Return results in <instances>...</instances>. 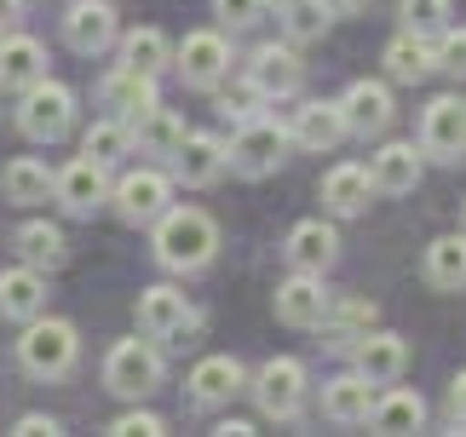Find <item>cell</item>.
Segmentation results:
<instances>
[{
	"label": "cell",
	"instance_id": "60d3db41",
	"mask_svg": "<svg viewBox=\"0 0 466 437\" xmlns=\"http://www.w3.org/2000/svg\"><path fill=\"white\" fill-rule=\"evenodd\" d=\"M12 432H17V437H52V432H58V421H52V414H24Z\"/></svg>",
	"mask_w": 466,
	"mask_h": 437
},
{
	"label": "cell",
	"instance_id": "e0dca14e",
	"mask_svg": "<svg viewBox=\"0 0 466 437\" xmlns=\"http://www.w3.org/2000/svg\"><path fill=\"white\" fill-rule=\"evenodd\" d=\"M346 138V116H339V104L329 98H311V104H299L294 109V121H289V144H299V150H334V144Z\"/></svg>",
	"mask_w": 466,
	"mask_h": 437
},
{
	"label": "cell",
	"instance_id": "ffe728a7",
	"mask_svg": "<svg viewBox=\"0 0 466 437\" xmlns=\"http://www.w3.org/2000/svg\"><path fill=\"white\" fill-rule=\"evenodd\" d=\"M167 161H173V178H178V185L202 190V185H213V178L225 173V144L213 138V133H185V144H178Z\"/></svg>",
	"mask_w": 466,
	"mask_h": 437
},
{
	"label": "cell",
	"instance_id": "9a60e30c",
	"mask_svg": "<svg viewBox=\"0 0 466 437\" xmlns=\"http://www.w3.org/2000/svg\"><path fill=\"white\" fill-rule=\"evenodd\" d=\"M98 104L110 109V116H121V121H138L145 109H156V104H161L156 76H145V69H133V64H121V69H110V76H104Z\"/></svg>",
	"mask_w": 466,
	"mask_h": 437
},
{
	"label": "cell",
	"instance_id": "7a4b0ae2",
	"mask_svg": "<svg viewBox=\"0 0 466 437\" xmlns=\"http://www.w3.org/2000/svg\"><path fill=\"white\" fill-rule=\"evenodd\" d=\"M76 351H81V340H76V328H69L64 317H29L24 322V340H17V362L35 374V380H58L76 369Z\"/></svg>",
	"mask_w": 466,
	"mask_h": 437
},
{
	"label": "cell",
	"instance_id": "2e32d148",
	"mask_svg": "<svg viewBox=\"0 0 466 437\" xmlns=\"http://www.w3.org/2000/svg\"><path fill=\"white\" fill-rule=\"evenodd\" d=\"M299 81H306V64H299L294 46H259L254 64H248V86L259 98H294Z\"/></svg>",
	"mask_w": 466,
	"mask_h": 437
},
{
	"label": "cell",
	"instance_id": "603a6c76",
	"mask_svg": "<svg viewBox=\"0 0 466 437\" xmlns=\"http://www.w3.org/2000/svg\"><path fill=\"white\" fill-rule=\"evenodd\" d=\"M351 357H357V374H369L374 386H391L409 362V345L398 334H386V328H369V334L351 345Z\"/></svg>",
	"mask_w": 466,
	"mask_h": 437
},
{
	"label": "cell",
	"instance_id": "7bdbcfd3",
	"mask_svg": "<svg viewBox=\"0 0 466 437\" xmlns=\"http://www.w3.org/2000/svg\"><path fill=\"white\" fill-rule=\"evenodd\" d=\"M369 6V0H322V12H329V17H351V12H363Z\"/></svg>",
	"mask_w": 466,
	"mask_h": 437
},
{
	"label": "cell",
	"instance_id": "f1b7e54d",
	"mask_svg": "<svg viewBox=\"0 0 466 437\" xmlns=\"http://www.w3.org/2000/svg\"><path fill=\"white\" fill-rule=\"evenodd\" d=\"M12 248H17V259L35 265V270H58L64 253H69V248H64V230L46 225V218H29V225H17Z\"/></svg>",
	"mask_w": 466,
	"mask_h": 437
},
{
	"label": "cell",
	"instance_id": "ba28073f",
	"mask_svg": "<svg viewBox=\"0 0 466 437\" xmlns=\"http://www.w3.org/2000/svg\"><path fill=\"white\" fill-rule=\"evenodd\" d=\"M52 196L64 202V213L93 218L104 202H110V173H104V161L81 156V161H69L64 173H52Z\"/></svg>",
	"mask_w": 466,
	"mask_h": 437
},
{
	"label": "cell",
	"instance_id": "7c38bea8",
	"mask_svg": "<svg viewBox=\"0 0 466 437\" xmlns=\"http://www.w3.org/2000/svg\"><path fill=\"white\" fill-rule=\"evenodd\" d=\"M420 156L461 161L466 156V98H432L420 116Z\"/></svg>",
	"mask_w": 466,
	"mask_h": 437
},
{
	"label": "cell",
	"instance_id": "30bf717a",
	"mask_svg": "<svg viewBox=\"0 0 466 437\" xmlns=\"http://www.w3.org/2000/svg\"><path fill=\"white\" fill-rule=\"evenodd\" d=\"M64 41L81 52V58H98L121 41V24H116V6L110 0H76L64 12Z\"/></svg>",
	"mask_w": 466,
	"mask_h": 437
},
{
	"label": "cell",
	"instance_id": "484cf974",
	"mask_svg": "<svg viewBox=\"0 0 466 437\" xmlns=\"http://www.w3.org/2000/svg\"><path fill=\"white\" fill-rule=\"evenodd\" d=\"M386 76L391 81H403V86H415V81H426L438 69V52H432V41L426 35H415V29H403V35H391V46H386Z\"/></svg>",
	"mask_w": 466,
	"mask_h": 437
},
{
	"label": "cell",
	"instance_id": "ee69618b",
	"mask_svg": "<svg viewBox=\"0 0 466 437\" xmlns=\"http://www.w3.org/2000/svg\"><path fill=\"white\" fill-rule=\"evenodd\" d=\"M24 17V0H0V29H12Z\"/></svg>",
	"mask_w": 466,
	"mask_h": 437
},
{
	"label": "cell",
	"instance_id": "6da1fadb",
	"mask_svg": "<svg viewBox=\"0 0 466 437\" xmlns=\"http://www.w3.org/2000/svg\"><path fill=\"white\" fill-rule=\"evenodd\" d=\"M219 253V225L202 208H167L156 218V259L167 270H202Z\"/></svg>",
	"mask_w": 466,
	"mask_h": 437
},
{
	"label": "cell",
	"instance_id": "8fae6325",
	"mask_svg": "<svg viewBox=\"0 0 466 437\" xmlns=\"http://www.w3.org/2000/svg\"><path fill=\"white\" fill-rule=\"evenodd\" d=\"M190 328H196V311H190V300L178 294V288H145V294H138V334L145 340L178 345Z\"/></svg>",
	"mask_w": 466,
	"mask_h": 437
},
{
	"label": "cell",
	"instance_id": "1f68e13d",
	"mask_svg": "<svg viewBox=\"0 0 466 437\" xmlns=\"http://www.w3.org/2000/svg\"><path fill=\"white\" fill-rule=\"evenodd\" d=\"M426 421V403H420V391H386V397H374V409H369V426L374 432H420Z\"/></svg>",
	"mask_w": 466,
	"mask_h": 437
},
{
	"label": "cell",
	"instance_id": "cb8c5ba5",
	"mask_svg": "<svg viewBox=\"0 0 466 437\" xmlns=\"http://www.w3.org/2000/svg\"><path fill=\"white\" fill-rule=\"evenodd\" d=\"M46 311V277L35 265H17V270H0V317L6 322H29Z\"/></svg>",
	"mask_w": 466,
	"mask_h": 437
},
{
	"label": "cell",
	"instance_id": "277c9868",
	"mask_svg": "<svg viewBox=\"0 0 466 437\" xmlns=\"http://www.w3.org/2000/svg\"><path fill=\"white\" fill-rule=\"evenodd\" d=\"M69 127H76V93L64 81H29L24 86V104H17V133L35 138V144H58Z\"/></svg>",
	"mask_w": 466,
	"mask_h": 437
},
{
	"label": "cell",
	"instance_id": "d6986e66",
	"mask_svg": "<svg viewBox=\"0 0 466 437\" xmlns=\"http://www.w3.org/2000/svg\"><path fill=\"white\" fill-rule=\"evenodd\" d=\"M334 253H339V236H334L329 218H299L289 230V242H282V259L294 270H317V277L334 265Z\"/></svg>",
	"mask_w": 466,
	"mask_h": 437
},
{
	"label": "cell",
	"instance_id": "8d00e7d4",
	"mask_svg": "<svg viewBox=\"0 0 466 437\" xmlns=\"http://www.w3.org/2000/svg\"><path fill=\"white\" fill-rule=\"evenodd\" d=\"M282 17H289V35H294V41H317V35L329 29V12H322V0H294Z\"/></svg>",
	"mask_w": 466,
	"mask_h": 437
},
{
	"label": "cell",
	"instance_id": "ac0fdd59",
	"mask_svg": "<svg viewBox=\"0 0 466 437\" xmlns=\"http://www.w3.org/2000/svg\"><path fill=\"white\" fill-rule=\"evenodd\" d=\"M420 150L415 144H380V150L369 156V185H374V196H409L420 185Z\"/></svg>",
	"mask_w": 466,
	"mask_h": 437
},
{
	"label": "cell",
	"instance_id": "5b68a950",
	"mask_svg": "<svg viewBox=\"0 0 466 437\" xmlns=\"http://www.w3.org/2000/svg\"><path fill=\"white\" fill-rule=\"evenodd\" d=\"M104 386H110L121 403H145L161 386V357L150 340H116L110 357H104Z\"/></svg>",
	"mask_w": 466,
	"mask_h": 437
},
{
	"label": "cell",
	"instance_id": "4dcf8cb0",
	"mask_svg": "<svg viewBox=\"0 0 466 437\" xmlns=\"http://www.w3.org/2000/svg\"><path fill=\"white\" fill-rule=\"evenodd\" d=\"M426 282L438 294H461L466 288V236H438L426 248Z\"/></svg>",
	"mask_w": 466,
	"mask_h": 437
},
{
	"label": "cell",
	"instance_id": "44dd1931",
	"mask_svg": "<svg viewBox=\"0 0 466 437\" xmlns=\"http://www.w3.org/2000/svg\"><path fill=\"white\" fill-rule=\"evenodd\" d=\"M185 386H190V397H196L202 409H219V403H230L237 391H248V374H242L237 357H202V362L190 369Z\"/></svg>",
	"mask_w": 466,
	"mask_h": 437
},
{
	"label": "cell",
	"instance_id": "f6af8a7d",
	"mask_svg": "<svg viewBox=\"0 0 466 437\" xmlns=\"http://www.w3.org/2000/svg\"><path fill=\"white\" fill-rule=\"evenodd\" d=\"M213 432H225V437H248V432H254V421H219Z\"/></svg>",
	"mask_w": 466,
	"mask_h": 437
},
{
	"label": "cell",
	"instance_id": "9c48e42d",
	"mask_svg": "<svg viewBox=\"0 0 466 437\" xmlns=\"http://www.w3.org/2000/svg\"><path fill=\"white\" fill-rule=\"evenodd\" d=\"M173 69L185 76V86H219L230 69V46L219 29H196L173 46Z\"/></svg>",
	"mask_w": 466,
	"mask_h": 437
},
{
	"label": "cell",
	"instance_id": "d4e9b609",
	"mask_svg": "<svg viewBox=\"0 0 466 437\" xmlns=\"http://www.w3.org/2000/svg\"><path fill=\"white\" fill-rule=\"evenodd\" d=\"M46 76V46L35 35H0V86L24 93L29 81Z\"/></svg>",
	"mask_w": 466,
	"mask_h": 437
},
{
	"label": "cell",
	"instance_id": "52a82bcc",
	"mask_svg": "<svg viewBox=\"0 0 466 437\" xmlns=\"http://www.w3.org/2000/svg\"><path fill=\"white\" fill-rule=\"evenodd\" d=\"M173 202V178L156 173V168H138V173H121L110 185V208L127 218V225H156Z\"/></svg>",
	"mask_w": 466,
	"mask_h": 437
},
{
	"label": "cell",
	"instance_id": "d6a6232c",
	"mask_svg": "<svg viewBox=\"0 0 466 437\" xmlns=\"http://www.w3.org/2000/svg\"><path fill=\"white\" fill-rule=\"evenodd\" d=\"M374 317H380V311H374V300H334V305H329V317H322V328L334 334L339 351H351V345L374 328Z\"/></svg>",
	"mask_w": 466,
	"mask_h": 437
},
{
	"label": "cell",
	"instance_id": "7dc6e473",
	"mask_svg": "<svg viewBox=\"0 0 466 437\" xmlns=\"http://www.w3.org/2000/svg\"><path fill=\"white\" fill-rule=\"evenodd\" d=\"M461 218H466V202H461Z\"/></svg>",
	"mask_w": 466,
	"mask_h": 437
},
{
	"label": "cell",
	"instance_id": "e575fe53",
	"mask_svg": "<svg viewBox=\"0 0 466 437\" xmlns=\"http://www.w3.org/2000/svg\"><path fill=\"white\" fill-rule=\"evenodd\" d=\"M133 150V127L121 121V116H104V121H93L81 133V156H93V161H104V168H110V161H121Z\"/></svg>",
	"mask_w": 466,
	"mask_h": 437
},
{
	"label": "cell",
	"instance_id": "3957f363",
	"mask_svg": "<svg viewBox=\"0 0 466 437\" xmlns=\"http://www.w3.org/2000/svg\"><path fill=\"white\" fill-rule=\"evenodd\" d=\"M282 161H289V127L271 116H254L237 127V138L225 144V168L242 178H271Z\"/></svg>",
	"mask_w": 466,
	"mask_h": 437
},
{
	"label": "cell",
	"instance_id": "f546056e",
	"mask_svg": "<svg viewBox=\"0 0 466 437\" xmlns=\"http://www.w3.org/2000/svg\"><path fill=\"white\" fill-rule=\"evenodd\" d=\"M133 127V144H138V150H150V156H173L178 150V144H185V133H190V127H185V116H173V109H145V116H138V121H127Z\"/></svg>",
	"mask_w": 466,
	"mask_h": 437
},
{
	"label": "cell",
	"instance_id": "74e56055",
	"mask_svg": "<svg viewBox=\"0 0 466 437\" xmlns=\"http://www.w3.org/2000/svg\"><path fill=\"white\" fill-rule=\"evenodd\" d=\"M432 52H438V69L443 76H466V29H443L438 41H432Z\"/></svg>",
	"mask_w": 466,
	"mask_h": 437
},
{
	"label": "cell",
	"instance_id": "bcb514c9",
	"mask_svg": "<svg viewBox=\"0 0 466 437\" xmlns=\"http://www.w3.org/2000/svg\"><path fill=\"white\" fill-rule=\"evenodd\" d=\"M265 6H277V12H289V6H294V0H265Z\"/></svg>",
	"mask_w": 466,
	"mask_h": 437
},
{
	"label": "cell",
	"instance_id": "836d02e7",
	"mask_svg": "<svg viewBox=\"0 0 466 437\" xmlns=\"http://www.w3.org/2000/svg\"><path fill=\"white\" fill-rule=\"evenodd\" d=\"M121 64L161 76V69H173V41L161 29H133V35H121Z\"/></svg>",
	"mask_w": 466,
	"mask_h": 437
},
{
	"label": "cell",
	"instance_id": "b9f144b4",
	"mask_svg": "<svg viewBox=\"0 0 466 437\" xmlns=\"http://www.w3.org/2000/svg\"><path fill=\"white\" fill-rule=\"evenodd\" d=\"M450 414H455V426H466V369L455 374V386H450Z\"/></svg>",
	"mask_w": 466,
	"mask_h": 437
},
{
	"label": "cell",
	"instance_id": "5bb4252c",
	"mask_svg": "<svg viewBox=\"0 0 466 437\" xmlns=\"http://www.w3.org/2000/svg\"><path fill=\"white\" fill-rule=\"evenodd\" d=\"M339 116H346V133L380 138L391 127V86L386 81H351L346 98H339Z\"/></svg>",
	"mask_w": 466,
	"mask_h": 437
},
{
	"label": "cell",
	"instance_id": "8992f818",
	"mask_svg": "<svg viewBox=\"0 0 466 437\" xmlns=\"http://www.w3.org/2000/svg\"><path fill=\"white\" fill-rule=\"evenodd\" d=\"M248 391H254L259 414H271V421H294L299 403H306V362H299V357L259 362V374L248 380Z\"/></svg>",
	"mask_w": 466,
	"mask_h": 437
},
{
	"label": "cell",
	"instance_id": "4316f807",
	"mask_svg": "<svg viewBox=\"0 0 466 437\" xmlns=\"http://www.w3.org/2000/svg\"><path fill=\"white\" fill-rule=\"evenodd\" d=\"M369 168H351V161H339V168H329V178H322V208H329L334 218H357L369 208Z\"/></svg>",
	"mask_w": 466,
	"mask_h": 437
},
{
	"label": "cell",
	"instance_id": "83f0119b",
	"mask_svg": "<svg viewBox=\"0 0 466 437\" xmlns=\"http://www.w3.org/2000/svg\"><path fill=\"white\" fill-rule=\"evenodd\" d=\"M0 190H6V202L35 208V202H46V196H52V168H46V161H35V156H17V161L0 168Z\"/></svg>",
	"mask_w": 466,
	"mask_h": 437
},
{
	"label": "cell",
	"instance_id": "4fadbf2b",
	"mask_svg": "<svg viewBox=\"0 0 466 437\" xmlns=\"http://www.w3.org/2000/svg\"><path fill=\"white\" fill-rule=\"evenodd\" d=\"M329 305H334V294L322 288L317 270H294V277L277 288V317L289 322V328H322Z\"/></svg>",
	"mask_w": 466,
	"mask_h": 437
},
{
	"label": "cell",
	"instance_id": "f35d334b",
	"mask_svg": "<svg viewBox=\"0 0 466 437\" xmlns=\"http://www.w3.org/2000/svg\"><path fill=\"white\" fill-rule=\"evenodd\" d=\"M110 432L116 437H161V432H167V421L150 414V409H127V414H116V421H110Z\"/></svg>",
	"mask_w": 466,
	"mask_h": 437
},
{
	"label": "cell",
	"instance_id": "ab89813d",
	"mask_svg": "<svg viewBox=\"0 0 466 437\" xmlns=\"http://www.w3.org/2000/svg\"><path fill=\"white\" fill-rule=\"evenodd\" d=\"M213 12H219L230 29H248V24H259L265 0H213Z\"/></svg>",
	"mask_w": 466,
	"mask_h": 437
},
{
	"label": "cell",
	"instance_id": "7402d4cb",
	"mask_svg": "<svg viewBox=\"0 0 466 437\" xmlns=\"http://www.w3.org/2000/svg\"><path fill=\"white\" fill-rule=\"evenodd\" d=\"M369 409H374V380L369 374H339L322 386V414L334 426H369Z\"/></svg>",
	"mask_w": 466,
	"mask_h": 437
},
{
	"label": "cell",
	"instance_id": "d590c367",
	"mask_svg": "<svg viewBox=\"0 0 466 437\" xmlns=\"http://www.w3.org/2000/svg\"><path fill=\"white\" fill-rule=\"evenodd\" d=\"M450 17H455L450 0H403V29L426 35V41H438V35L450 29Z\"/></svg>",
	"mask_w": 466,
	"mask_h": 437
}]
</instances>
